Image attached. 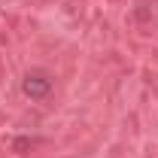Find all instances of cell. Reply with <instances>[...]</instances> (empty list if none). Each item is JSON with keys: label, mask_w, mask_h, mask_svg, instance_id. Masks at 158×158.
Masks as SVG:
<instances>
[{"label": "cell", "mask_w": 158, "mask_h": 158, "mask_svg": "<svg viewBox=\"0 0 158 158\" xmlns=\"http://www.w3.org/2000/svg\"><path fill=\"white\" fill-rule=\"evenodd\" d=\"M21 91L31 100H43L52 91V76L46 70H31V73H24V79H21Z\"/></svg>", "instance_id": "obj_1"}]
</instances>
